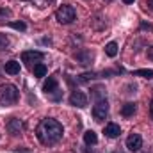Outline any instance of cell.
<instances>
[{
	"label": "cell",
	"instance_id": "obj_8",
	"mask_svg": "<svg viewBox=\"0 0 153 153\" xmlns=\"http://www.w3.org/2000/svg\"><path fill=\"white\" fill-rule=\"evenodd\" d=\"M75 59H76V62L82 64V66H91L94 55H93L91 50H80V52H76L75 53Z\"/></svg>",
	"mask_w": 153,
	"mask_h": 153
},
{
	"label": "cell",
	"instance_id": "obj_23",
	"mask_svg": "<svg viewBox=\"0 0 153 153\" xmlns=\"http://www.w3.org/2000/svg\"><path fill=\"white\" fill-rule=\"evenodd\" d=\"M146 5H148V9L153 11V0H146Z\"/></svg>",
	"mask_w": 153,
	"mask_h": 153
},
{
	"label": "cell",
	"instance_id": "obj_6",
	"mask_svg": "<svg viewBox=\"0 0 153 153\" xmlns=\"http://www.w3.org/2000/svg\"><path fill=\"white\" fill-rule=\"evenodd\" d=\"M43 53L41 52H38V50H29V52H23L22 53V61L23 62H27V64H39L41 61H43Z\"/></svg>",
	"mask_w": 153,
	"mask_h": 153
},
{
	"label": "cell",
	"instance_id": "obj_10",
	"mask_svg": "<svg viewBox=\"0 0 153 153\" xmlns=\"http://www.w3.org/2000/svg\"><path fill=\"white\" fill-rule=\"evenodd\" d=\"M22 130H23V123H22L18 117H11V119L7 121V132H9L11 135H20Z\"/></svg>",
	"mask_w": 153,
	"mask_h": 153
},
{
	"label": "cell",
	"instance_id": "obj_18",
	"mask_svg": "<svg viewBox=\"0 0 153 153\" xmlns=\"http://www.w3.org/2000/svg\"><path fill=\"white\" fill-rule=\"evenodd\" d=\"M135 76H143V78H153V70H137L134 71Z\"/></svg>",
	"mask_w": 153,
	"mask_h": 153
},
{
	"label": "cell",
	"instance_id": "obj_26",
	"mask_svg": "<svg viewBox=\"0 0 153 153\" xmlns=\"http://www.w3.org/2000/svg\"><path fill=\"white\" fill-rule=\"evenodd\" d=\"M23 2H30V0H23Z\"/></svg>",
	"mask_w": 153,
	"mask_h": 153
},
{
	"label": "cell",
	"instance_id": "obj_16",
	"mask_svg": "<svg viewBox=\"0 0 153 153\" xmlns=\"http://www.w3.org/2000/svg\"><path fill=\"white\" fill-rule=\"evenodd\" d=\"M105 53H107L109 57H116V53H117V43L111 41V43L105 46Z\"/></svg>",
	"mask_w": 153,
	"mask_h": 153
},
{
	"label": "cell",
	"instance_id": "obj_15",
	"mask_svg": "<svg viewBox=\"0 0 153 153\" xmlns=\"http://www.w3.org/2000/svg\"><path fill=\"white\" fill-rule=\"evenodd\" d=\"M84 141H85V144H96V143H98V135H96L93 130H87V132L84 134Z\"/></svg>",
	"mask_w": 153,
	"mask_h": 153
},
{
	"label": "cell",
	"instance_id": "obj_17",
	"mask_svg": "<svg viewBox=\"0 0 153 153\" xmlns=\"http://www.w3.org/2000/svg\"><path fill=\"white\" fill-rule=\"evenodd\" d=\"M45 75H46V66H45L43 62L36 64V66H34V76H39V78H41V76H45Z\"/></svg>",
	"mask_w": 153,
	"mask_h": 153
},
{
	"label": "cell",
	"instance_id": "obj_5",
	"mask_svg": "<svg viewBox=\"0 0 153 153\" xmlns=\"http://www.w3.org/2000/svg\"><path fill=\"white\" fill-rule=\"evenodd\" d=\"M43 91H45L48 96H52L53 100H59L61 93H59L57 78H55V76H48V80H46V82H45V85H43Z\"/></svg>",
	"mask_w": 153,
	"mask_h": 153
},
{
	"label": "cell",
	"instance_id": "obj_1",
	"mask_svg": "<svg viewBox=\"0 0 153 153\" xmlns=\"http://www.w3.org/2000/svg\"><path fill=\"white\" fill-rule=\"evenodd\" d=\"M62 125L57 121V119H52V117H45L41 119L36 128V135H38L39 143L45 144V146H53L57 144L61 139H62Z\"/></svg>",
	"mask_w": 153,
	"mask_h": 153
},
{
	"label": "cell",
	"instance_id": "obj_11",
	"mask_svg": "<svg viewBox=\"0 0 153 153\" xmlns=\"http://www.w3.org/2000/svg\"><path fill=\"white\" fill-rule=\"evenodd\" d=\"M105 135L107 137H111V139H116V137H119V134H121V128H119V125H116V123H109L107 126H105Z\"/></svg>",
	"mask_w": 153,
	"mask_h": 153
},
{
	"label": "cell",
	"instance_id": "obj_24",
	"mask_svg": "<svg viewBox=\"0 0 153 153\" xmlns=\"http://www.w3.org/2000/svg\"><path fill=\"white\" fill-rule=\"evenodd\" d=\"M150 114H152V119H153V100H152V105H150Z\"/></svg>",
	"mask_w": 153,
	"mask_h": 153
},
{
	"label": "cell",
	"instance_id": "obj_13",
	"mask_svg": "<svg viewBox=\"0 0 153 153\" xmlns=\"http://www.w3.org/2000/svg\"><path fill=\"white\" fill-rule=\"evenodd\" d=\"M135 111H137V107H135V103H125L123 105V109H121V114L125 116V117H130V116L135 114Z\"/></svg>",
	"mask_w": 153,
	"mask_h": 153
},
{
	"label": "cell",
	"instance_id": "obj_12",
	"mask_svg": "<svg viewBox=\"0 0 153 153\" xmlns=\"http://www.w3.org/2000/svg\"><path fill=\"white\" fill-rule=\"evenodd\" d=\"M5 73H9V75H18V73H20V62H16V61L5 62Z\"/></svg>",
	"mask_w": 153,
	"mask_h": 153
},
{
	"label": "cell",
	"instance_id": "obj_3",
	"mask_svg": "<svg viewBox=\"0 0 153 153\" xmlns=\"http://www.w3.org/2000/svg\"><path fill=\"white\" fill-rule=\"evenodd\" d=\"M55 18H57L59 23H62V25H70V23L76 18L75 7H73V5H68V4L61 5V7L55 11Z\"/></svg>",
	"mask_w": 153,
	"mask_h": 153
},
{
	"label": "cell",
	"instance_id": "obj_25",
	"mask_svg": "<svg viewBox=\"0 0 153 153\" xmlns=\"http://www.w3.org/2000/svg\"><path fill=\"white\" fill-rule=\"evenodd\" d=\"M123 2H125V4H134L135 0H123Z\"/></svg>",
	"mask_w": 153,
	"mask_h": 153
},
{
	"label": "cell",
	"instance_id": "obj_20",
	"mask_svg": "<svg viewBox=\"0 0 153 153\" xmlns=\"http://www.w3.org/2000/svg\"><path fill=\"white\" fill-rule=\"evenodd\" d=\"M93 78H96V73H84V75L78 76V82L84 84V82H89V80H93Z\"/></svg>",
	"mask_w": 153,
	"mask_h": 153
},
{
	"label": "cell",
	"instance_id": "obj_19",
	"mask_svg": "<svg viewBox=\"0 0 153 153\" xmlns=\"http://www.w3.org/2000/svg\"><path fill=\"white\" fill-rule=\"evenodd\" d=\"M9 45H11L9 38H7L5 34H0V52H2V50H7V48H9Z\"/></svg>",
	"mask_w": 153,
	"mask_h": 153
},
{
	"label": "cell",
	"instance_id": "obj_7",
	"mask_svg": "<svg viewBox=\"0 0 153 153\" xmlns=\"http://www.w3.org/2000/svg\"><path fill=\"white\" fill-rule=\"evenodd\" d=\"M70 103H71L73 107L84 109V107H87V96H85L82 91H73L71 96H70Z\"/></svg>",
	"mask_w": 153,
	"mask_h": 153
},
{
	"label": "cell",
	"instance_id": "obj_9",
	"mask_svg": "<svg viewBox=\"0 0 153 153\" xmlns=\"http://www.w3.org/2000/svg\"><path fill=\"white\" fill-rule=\"evenodd\" d=\"M126 148L130 152H139L143 148V137L139 134H130L126 139Z\"/></svg>",
	"mask_w": 153,
	"mask_h": 153
},
{
	"label": "cell",
	"instance_id": "obj_22",
	"mask_svg": "<svg viewBox=\"0 0 153 153\" xmlns=\"http://www.w3.org/2000/svg\"><path fill=\"white\" fill-rule=\"evenodd\" d=\"M148 57H150V59L153 61V45L150 46V48H148Z\"/></svg>",
	"mask_w": 153,
	"mask_h": 153
},
{
	"label": "cell",
	"instance_id": "obj_14",
	"mask_svg": "<svg viewBox=\"0 0 153 153\" xmlns=\"http://www.w3.org/2000/svg\"><path fill=\"white\" fill-rule=\"evenodd\" d=\"M91 91H93V96H94L96 100H105V96H107V91H105L102 85H94Z\"/></svg>",
	"mask_w": 153,
	"mask_h": 153
},
{
	"label": "cell",
	"instance_id": "obj_2",
	"mask_svg": "<svg viewBox=\"0 0 153 153\" xmlns=\"http://www.w3.org/2000/svg\"><path fill=\"white\" fill-rule=\"evenodd\" d=\"M18 87L13 84H2L0 85V105H13L18 102Z\"/></svg>",
	"mask_w": 153,
	"mask_h": 153
},
{
	"label": "cell",
	"instance_id": "obj_4",
	"mask_svg": "<svg viewBox=\"0 0 153 153\" xmlns=\"http://www.w3.org/2000/svg\"><path fill=\"white\" fill-rule=\"evenodd\" d=\"M93 116L96 121H103L109 116V103L107 100H96L94 107H93Z\"/></svg>",
	"mask_w": 153,
	"mask_h": 153
},
{
	"label": "cell",
	"instance_id": "obj_21",
	"mask_svg": "<svg viewBox=\"0 0 153 153\" xmlns=\"http://www.w3.org/2000/svg\"><path fill=\"white\" fill-rule=\"evenodd\" d=\"M9 27H13V29H16V30H25V29H27V25H25L23 22H11Z\"/></svg>",
	"mask_w": 153,
	"mask_h": 153
}]
</instances>
